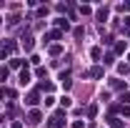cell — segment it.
<instances>
[{"label":"cell","mask_w":130,"mask_h":128,"mask_svg":"<svg viewBox=\"0 0 130 128\" xmlns=\"http://www.w3.org/2000/svg\"><path fill=\"white\" fill-rule=\"evenodd\" d=\"M50 126H53V128H60V126H63V113H55L53 121H50Z\"/></svg>","instance_id":"cell-1"},{"label":"cell","mask_w":130,"mask_h":128,"mask_svg":"<svg viewBox=\"0 0 130 128\" xmlns=\"http://www.w3.org/2000/svg\"><path fill=\"white\" fill-rule=\"evenodd\" d=\"M25 103H28V106H35V103H38V93H30V96H28V100H25Z\"/></svg>","instance_id":"cell-2"},{"label":"cell","mask_w":130,"mask_h":128,"mask_svg":"<svg viewBox=\"0 0 130 128\" xmlns=\"http://www.w3.org/2000/svg\"><path fill=\"white\" fill-rule=\"evenodd\" d=\"M28 80H30V73H28V70H23V73H20V83H23V85H25V83H28Z\"/></svg>","instance_id":"cell-3"},{"label":"cell","mask_w":130,"mask_h":128,"mask_svg":"<svg viewBox=\"0 0 130 128\" xmlns=\"http://www.w3.org/2000/svg\"><path fill=\"white\" fill-rule=\"evenodd\" d=\"M38 121H40V113L32 111V113H30V123H38Z\"/></svg>","instance_id":"cell-4"},{"label":"cell","mask_w":130,"mask_h":128,"mask_svg":"<svg viewBox=\"0 0 130 128\" xmlns=\"http://www.w3.org/2000/svg\"><path fill=\"white\" fill-rule=\"evenodd\" d=\"M90 75H95V78H100V75H103V68H93V70H90Z\"/></svg>","instance_id":"cell-5"},{"label":"cell","mask_w":130,"mask_h":128,"mask_svg":"<svg viewBox=\"0 0 130 128\" xmlns=\"http://www.w3.org/2000/svg\"><path fill=\"white\" fill-rule=\"evenodd\" d=\"M110 126H113V128H123V123H120V118H113V121H110Z\"/></svg>","instance_id":"cell-6"},{"label":"cell","mask_w":130,"mask_h":128,"mask_svg":"<svg viewBox=\"0 0 130 128\" xmlns=\"http://www.w3.org/2000/svg\"><path fill=\"white\" fill-rule=\"evenodd\" d=\"M125 25H128V28H130V18H125Z\"/></svg>","instance_id":"cell-7"}]
</instances>
